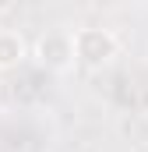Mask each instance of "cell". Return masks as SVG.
<instances>
[{
  "instance_id": "2",
  "label": "cell",
  "mask_w": 148,
  "mask_h": 152,
  "mask_svg": "<svg viewBox=\"0 0 148 152\" xmlns=\"http://www.w3.org/2000/svg\"><path fill=\"white\" fill-rule=\"evenodd\" d=\"M32 57H36L46 71H67V67L78 64V60H74V39H71V32H64V28L42 32V36L36 39V46H32Z\"/></svg>"
},
{
  "instance_id": "3",
  "label": "cell",
  "mask_w": 148,
  "mask_h": 152,
  "mask_svg": "<svg viewBox=\"0 0 148 152\" xmlns=\"http://www.w3.org/2000/svg\"><path fill=\"white\" fill-rule=\"evenodd\" d=\"M25 57H28V39L18 28H0V71L21 67Z\"/></svg>"
},
{
  "instance_id": "1",
  "label": "cell",
  "mask_w": 148,
  "mask_h": 152,
  "mask_svg": "<svg viewBox=\"0 0 148 152\" xmlns=\"http://www.w3.org/2000/svg\"><path fill=\"white\" fill-rule=\"evenodd\" d=\"M74 39V60L85 64V67H102L110 64L120 50V42L110 28H99V25H81V28H71Z\"/></svg>"
}]
</instances>
